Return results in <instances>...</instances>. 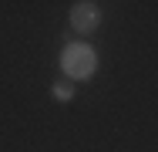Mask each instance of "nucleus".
I'll use <instances>...</instances> for the list:
<instances>
[{
    "label": "nucleus",
    "instance_id": "1",
    "mask_svg": "<svg viewBox=\"0 0 158 152\" xmlns=\"http://www.w3.org/2000/svg\"><path fill=\"white\" fill-rule=\"evenodd\" d=\"M61 71L71 78V81H88V78L98 71L94 47L84 44V41H71V44L61 51Z\"/></svg>",
    "mask_w": 158,
    "mask_h": 152
},
{
    "label": "nucleus",
    "instance_id": "2",
    "mask_svg": "<svg viewBox=\"0 0 158 152\" xmlns=\"http://www.w3.org/2000/svg\"><path fill=\"white\" fill-rule=\"evenodd\" d=\"M67 20H71V27L77 30V34H91L101 24V7H98L94 0H77V3H71Z\"/></svg>",
    "mask_w": 158,
    "mask_h": 152
},
{
    "label": "nucleus",
    "instance_id": "3",
    "mask_svg": "<svg viewBox=\"0 0 158 152\" xmlns=\"http://www.w3.org/2000/svg\"><path fill=\"white\" fill-rule=\"evenodd\" d=\"M51 98H54L57 105L74 101V85H71V81H54V85H51Z\"/></svg>",
    "mask_w": 158,
    "mask_h": 152
}]
</instances>
